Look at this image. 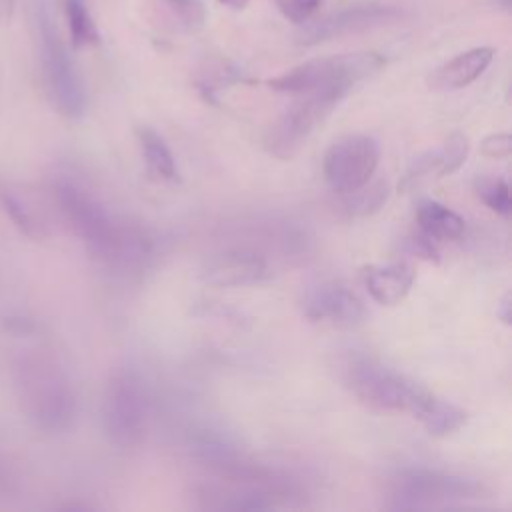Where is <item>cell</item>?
<instances>
[{
    "mask_svg": "<svg viewBox=\"0 0 512 512\" xmlns=\"http://www.w3.org/2000/svg\"><path fill=\"white\" fill-rule=\"evenodd\" d=\"M64 10H66L72 48L80 50V48L98 44L100 40L98 28L86 8V0H64Z\"/></svg>",
    "mask_w": 512,
    "mask_h": 512,
    "instance_id": "d6986e66",
    "label": "cell"
},
{
    "mask_svg": "<svg viewBox=\"0 0 512 512\" xmlns=\"http://www.w3.org/2000/svg\"><path fill=\"white\" fill-rule=\"evenodd\" d=\"M492 46H478L470 48L452 60L438 66L428 76V86L434 90H460L472 84L492 62L494 58Z\"/></svg>",
    "mask_w": 512,
    "mask_h": 512,
    "instance_id": "5bb4252c",
    "label": "cell"
},
{
    "mask_svg": "<svg viewBox=\"0 0 512 512\" xmlns=\"http://www.w3.org/2000/svg\"><path fill=\"white\" fill-rule=\"evenodd\" d=\"M384 64L386 58L378 52L320 56L270 78L266 84L276 92L298 96L310 92H336L346 96L358 82L380 72Z\"/></svg>",
    "mask_w": 512,
    "mask_h": 512,
    "instance_id": "3957f363",
    "label": "cell"
},
{
    "mask_svg": "<svg viewBox=\"0 0 512 512\" xmlns=\"http://www.w3.org/2000/svg\"><path fill=\"white\" fill-rule=\"evenodd\" d=\"M302 310L310 322L330 324L336 328H354L366 318L362 300L340 282H322L308 290Z\"/></svg>",
    "mask_w": 512,
    "mask_h": 512,
    "instance_id": "8fae6325",
    "label": "cell"
},
{
    "mask_svg": "<svg viewBox=\"0 0 512 512\" xmlns=\"http://www.w3.org/2000/svg\"><path fill=\"white\" fill-rule=\"evenodd\" d=\"M512 150V140L508 134L498 132V134H490L480 142V152L488 158H508Z\"/></svg>",
    "mask_w": 512,
    "mask_h": 512,
    "instance_id": "4316f807",
    "label": "cell"
},
{
    "mask_svg": "<svg viewBox=\"0 0 512 512\" xmlns=\"http://www.w3.org/2000/svg\"><path fill=\"white\" fill-rule=\"evenodd\" d=\"M500 2H502V4H508V2H510V0H500Z\"/></svg>",
    "mask_w": 512,
    "mask_h": 512,
    "instance_id": "4dcf8cb0",
    "label": "cell"
},
{
    "mask_svg": "<svg viewBox=\"0 0 512 512\" xmlns=\"http://www.w3.org/2000/svg\"><path fill=\"white\" fill-rule=\"evenodd\" d=\"M474 190L476 196L496 214L500 216H510L512 210V198H510V186L502 178H492V176H478L474 180Z\"/></svg>",
    "mask_w": 512,
    "mask_h": 512,
    "instance_id": "ffe728a7",
    "label": "cell"
},
{
    "mask_svg": "<svg viewBox=\"0 0 512 512\" xmlns=\"http://www.w3.org/2000/svg\"><path fill=\"white\" fill-rule=\"evenodd\" d=\"M416 224L420 232L436 242L458 240L464 234V220L452 208L436 200H420L416 206Z\"/></svg>",
    "mask_w": 512,
    "mask_h": 512,
    "instance_id": "9a60e30c",
    "label": "cell"
},
{
    "mask_svg": "<svg viewBox=\"0 0 512 512\" xmlns=\"http://www.w3.org/2000/svg\"><path fill=\"white\" fill-rule=\"evenodd\" d=\"M136 136H138L140 152L148 170L162 182H178L180 180L178 164L166 140L150 126L136 128Z\"/></svg>",
    "mask_w": 512,
    "mask_h": 512,
    "instance_id": "2e32d148",
    "label": "cell"
},
{
    "mask_svg": "<svg viewBox=\"0 0 512 512\" xmlns=\"http://www.w3.org/2000/svg\"><path fill=\"white\" fill-rule=\"evenodd\" d=\"M320 4L322 0H276V6L284 18L298 26L308 22L318 12Z\"/></svg>",
    "mask_w": 512,
    "mask_h": 512,
    "instance_id": "d4e9b609",
    "label": "cell"
},
{
    "mask_svg": "<svg viewBox=\"0 0 512 512\" xmlns=\"http://www.w3.org/2000/svg\"><path fill=\"white\" fill-rule=\"evenodd\" d=\"M54 194L62 214L86 248L116 270H140L154 254V238L140 226L114 220L82 186L58 180Z\"/></svg>",
    "mask_w": 512,
    "mask_h": 512,
    "instance_id": "6da1fadb",
    "label": "cell"
},
{
    "mask_svg": "<svg viewBox=\"0 0 512 512\" xmlns=\"http://www.w3.org/2000/svg\"><path fill=\"white\" fill-rule=\"evenodd\" d=\"M102 424L108 440L118 448H136L148 430V396L132 368L116 370L104 390Z\"/></svg>",
    "mask_w": 512,
    "mask_h": 512,
    "instance_id": "52a82bcc",
    "label": "cell"
},
{
    "mask_svg": "<svg viewBox=\"0 0 512 512\" xmlns=\"http://www.w3.org/2000/svg\"><path fill=\"white\" fill-rule=\"evenodd\" d=\"M486 490L480 482L442 472L434 468H400L386 484V508L390 510H428L464 506L484 498Z\"/></svg>",
    "mask_w": 512,
    "mask_h": 512,
    "instance_id": "7a4b0ae2",
    "label": "cell"
},
{
    "mask_svg": "<svg viewBox=\"0 0 512 512\" xmlns=\"http://www.w3.org/2000/svg\"><path fill=\"white\" fill-rule=\"evenodd\" d=\"M0 202H2V206H4V210H6V214L14 220V224H16L22 232H26V234L32 236V238L38 236V224H36V220L32 218L30 212H26V210L22 208V204H20V200H18L16 196H12L8 190H0Z\"/></svg>",
    "mask_w": 512,
    "mask_h": 512,
    "instance_id": "603a6c76",
    "label": "cell"
},
{
    "mask_svg": "<svg viewBox=\"0 0 512 512\" xmlns=\"http://www.w3.org/2000/svg\"><path fill=\"white\" fill-rule=\"evenodd\" d=\"M218 2L228 6V8H232V10H244L250 0H218Z\"/></svg>",
    "mask_w": 512,
    "mask_h": 512,
    "instance_id": "f546056e",
    "label": "cell"
},
{
    "mask_svg": "<svg viewBox=\"0 0 512 512\" xmlns=\"http://www.w3.org/2000/svg\"><path fill=\"white\" fill-rule=\"evenodd\" d=\"M36 28L46 92L62 116L80 118L86 110V92L46 4L36 8Z\"/></svg>",
    "mask_w": 512,
    "mask_h": 512,
    "instance_id": "8992f818",
    "label": "cell"
},
{
    "mask_svg": "<svg viewBox=\"0 0 512 512\" xmlns=\"http://www.w3.org/2000/svg\"><path fill=\"white\" fill-rule=\"evenodd\" d=\"M412 264L398 260L390 264H370L362 270V282L370 298L382 306L400 304L414 284Z\"/></svg>",
    "mask_w": 512,
    "mask_h": 512,
    "instance_id": "4fadbf2b",
    "label": "cell"
},
{
    "mask_svg": "<svg viewBox=\"0 0 512 512\" xmlns=\"http://www.w3.org/2000/svg\"><path fill=\"white\" fill-rule=\"evenodd\" d=\"M22 398L46 430H66L76 414V396L66 372L50 358L32 356L22 364Z\"/></svg>",
    "mask_w": 512,
    "mask_h": 512,
    "instance_id": "5b68a950",
    "label": "cell"
},
{
    "mask_svg": "<svg viewBox=\"0 0 512 512\" xmlns=\"http://www.w3.org/2000/svg\"><path fill=\"white\" fill-rule=\"evenodd\" d=\"M378 160L380 150L374 138L366 134H350L336 140L326 150L322 174L334 192L346 194L366 184L374 176Z\"/></svg>",
    "mask_w": 512,
    "mask_h": 512,
    "instance_id": "9c48e42d",
    "label": "cell"
},
{
    "mask_svg": "<svg viewBox=\"0 0 512 512\" xmlns=\"http://www.w3.org/2000/svg\"><path fill=\"white\" fill-rule=\"evenodd\" d=\"M288 106L266 130V150L280 158L292 160L306 144L314 128L332 112V108L344 98L336 92H310Z\"/></svg>",
    "mask_w": 512,
    "mask_h": 512,
    "instance_id": "ba28073f",
    "label": "cell"
},
{
    "mask_svg": "<svg viewBox=\"0 0 512 512\" xmlns=\"http://www.w3.org/2000/svg\"><path fill=\"white\" fill-rule=\"evenodd\" d=\"M200 276L210 286L236 288L268 280L270 266L268 260L252 248H230L212 254L204 262Z\"/></svg>",
    "mask_w": 512,
    "mask_h": 512,
    "instance_id": "7c38bea8",
    "label": "cell"
},
{
    "mask_svg": "<svg viewBox=\"0 0 512 512\" xmlns=\"http://www.w3.org/2000/svg\"><path fill=\"white\" fill-rule=\"evenodd\" d=\"M414 418H418L422 422V426L426 428L428 434L448 436L466 424L468 414L460 406L432 394L424 402V406L414 414Z\"/></svg>",
    "mask_w": 512,
    "mask_h": 512,
    "instance_id": "e0dca14e",
    "label": "cell"
},
{
    "mask_svg": "<svg viewBox=\"0 0 512 512\" xmlns=\"http://www.w3.org/2000/svg\"><path fill=\"white\" fill-rule=\"evenodd\" d=\"M406 250L412 254V256H418L422 260H428V262H438L440 260V252L436 248V240H432L430 236H426L424 232H416V234H410L406 238Z\"/></svg>",
    "mask_w": 512,
    "mask_h": 512,
    "instance_id": "484cf974",
    "label": "cell"
},
{
    "mask_svg": "<svg viewBox=\"0 0 512 512\" xmlns=\"http://www.w3.org/2000/svg\"><path fill=\"white\" fill-rule=\"evenodd\" d=\"M440 170H442V150L440 148H434V150H426L422 154H418L410 166L406 168L398 188L404 192V190H410L412 186H416L418 182H422L424 178L428 176H438L440 178Z\"/></svg>",
    "mask_w": 512,
    "mask_h": 512,
    "instance_id": "44dd1931",
    "label": "cell"
},
{
    "mask_svg": "<svg viewBox=\"0 0 512 512\" xmlns=\"http://www.w3.org/2000/svg\"><path fill=\"white\" fill-rule=\"evenodd\" d=\"M176 18L188 28H200L206 20V8L200 0H164Z\"/></svg>",
    "mask_w": 512,
    "mask_h": 512,
    "instance_id": "cb8c5ba5",
    "label": "cell"
},
{
    "mask_svg": "<svg viewBox=\"0 0 512 512\" xmlns=\"http://www.w3.org/2000/svg\"><path fill=\"white\" fill-rule=\"evenodd\" d=\"M388 194H390V188L386 180L370 178L366 184L358 186L356 190L342 194L344 196L342 206L350 216H368L386 204Z\"/></svg>",
    "mask_w": 512,
    "mask_h": 512,
    "instance_id": "ac0fdd59",
    "label": "cell"
},
{
    "mask_svg": "<svg viewBox=\"0 0 512 512\" xmlns=\"http://www.w3.org/2000/svg\"><path fill=\"white\" fill-rule=\"evenodd\" d=\"M398 18H402V10H398L396 6H386L378 2L354 4V6L334 10L314 22L300 24V30L296 32V42L304 46H312L338 36L374 30V28L392 24Z\"/></svg>",
    "mask_w": 512,
    "mask_h": 512,
    "instance_id": "30bf717a",
    "label": "cell"
},
{
    "mask_svg": "<svg viewBox=\"0 0 512 512\" xmlns=\"http://www.w3.org/2000/svg\"><path fill=\"white\" fill-rule=\"evenodd\" d=\"M14 6H16V0H0V18L10 20L14 14Z\"/></svg>",
    "mask_w": 512,
    "mask_h": 512,
    "instance_id": "f1b7e54d",
    "label": "cell"
},
{
    "mask_svg": "<svg viewBox=\"0 0 512 512\" xmlns=\"http://www.w3.org/2000/svg\"><path fill=\"white\" fill-rule=\"evenodd\" d=\"M496 316L504 322L510 324V294H504V298L500 300L498 308H496Z\"/></svg>",
    "mask_w": 512,
    "mask_h": 512,
    "instance_id": "83f0119b",
    "label": "cell"
},
{
    "mask_svg": "<svg viewBox=\"0 0 512 512\" xmlns=\"http://www.w3.org/2000/svg\"><path fill=\"white\" fill-rule=\"evenodd\" d=\"M440 150H442V170H440V178H442V176L454 174L466 162L468 150H470L468 136L462 132H452L444 140Z\"/></svg>",
    "mask_w": 512,
    "mask_h": 512,
    "instance_id": "7402d4cb",
    "label": "cell"
},
{
    "mask_svg": "<svg viewBox=\"0 0 512 512\" xmlns=\"http://www.w3.org/2000/svg\"><path fill=\"white\" fill-rule=\"evenodd\" d=\"M344 372L352 394L376 410L410 412L414 416L432 396L424 386L362 354L350 356Z\"/></svg>",
    "mask_w": 512,
    "mask_h": 512,
    "instance_id": "277c9868",
    "label": "cell"
}]
</instances>
